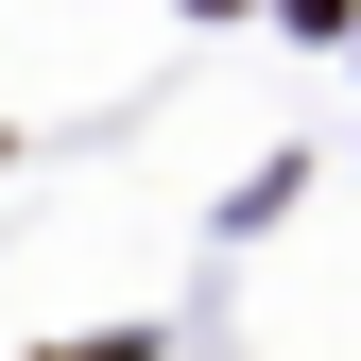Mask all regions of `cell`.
I'll return each mask as SVG.
<instances>
[{
	"instance_id": "cell-1",
	"label": "cell",
	"mask_w": 361,
	"mask_h": 361,
	"mask_svg": "<svg viewBox=\"0 0 361 361\" xmlns=\"http://www.w3.org/2000/svg\"><path fill=\"white\" fill-rule=\"evenodd\" d=\"M293 18H344V0H293Z\"/></svg>"
}]
</instances>
